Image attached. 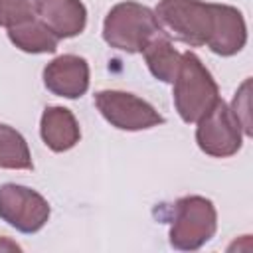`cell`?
<instances>
[{"label":"cell","mask_w":253,"mask_h":253,"mask_svg":"<svg viewBox=\"0 0 253 253\" xmlns=\"http://www.w3.org/2000/svg\"><path fill=\"white\" fill-rule=\"evenodd\" d=\"M247 43V26L243 14L229 4H219L215 32L208 43V47L221 57L235 55Z\"/></svg>","instance_id":"8fae6325"},{"label":"cell","mask_w":253,"mask_h":253,"mask_svg":"<svg viewBox=\"0 0 253 253\" xmlns=\"http://www.w3.org/2000/svg\"><path fill=\"white\" fill-rule=\"evenodd\" d=\"M231 113L235 115V119L239 121L243 134L251 136V121H249V79L243 81V85L235 91L233 103H231Z\"/></svg>","instance_id":"2e32d148"},{"label":"cell","mask_w":253,"mask_h":253,"mask_svg":"<svg viewBox=\"0 0 253 253\" xmlns=\"http://www.w3.org/2000/svg\"><path fill=\"white\" fill-rule=\"evenodd\" d=\"M49 213V204L40 192L20 184L0 186V219L14 229L36 233L47 223Z\"/></svg>","instance_id":"52a82bcc"},{"label":"cell","mask_w":253,"mask_h":253,"mask_svg":"<svg viewBox=\"0 0 253 253\" xmlns=\"http://www.w3.org/2000/svg\"><path fill=\"white\" fill-rule=\"evenodd\" d=\"M217 229V211L211 200L204 196H186L176 200L170 221V245L180 251H196L206 245Z\"/></svg>","instance_id":"277c9868"},{"label":"cell","mask_w":253,"mask_h":253,"mask_svg":"<svg viewBox=\"0 0 253 253\" xmlns=\"http://www.w3.org/2000/svg\"><path fill=\"white\" fill-rule=\"evenodd\" d=\"M243 128L231 109L219 99L200 121L196 128V142L202 152L213 158H227L239 152Z\"/></svg>","instance_id":"8992f818"},{"label":"cell","mask_w":253,"mask_h":253,"mask_svg":"<svg viewBox=\"0 0 253 253\" xmlns=\"http://www.w3.org/2000/svg\"><path fill=\"white\" fill-rule=\"evenodd\" d=\"M95 107L119 130H146L164 123V117L144 99L117 89L95 93Z\"/></svg>","instance_id":"5b68a950"},{"label":"cell","mask_w":253,"mask_h":253,"mask_svg":"<svg viewBox=\"0 0 253 253\" xmlns=\"http://www.w3.org/2000/svg\"><path fill=\"white\" fill-rule=\"evenodd\" d=\"M172 99L184 123H198L219 101L215 79L206 69L202 59L192 51L182 53L180 67L174 77Z\"/></svg>","instance_id":"7a4b0ae2"},{"label":"cell","mask_w":253,"mask_h":253,"mask_svg":"<svg viewBox=\"0 0 253 253\" xmlns=\"http://www.w3.org/2000/svg\"><path fill=\"white\" fill-rule=\"evenodd\" d=\"M144 61L150 69V73L162 81V83H174V77L180 67L182 53L172 45V38L164 32L158 30L142 47Z\"/></svg>","instance_id":"7c38bea8"},{"label":"cell","mask_w":253,"mask_h":253,"mask_svg":"<svg viewBox=\"0 0 253 253\" xmlns=\"http://www.w3.org/2000/svg\"><path fill=\"white\" fill-rule=\"evenodd\" d=\"M36 18V8L30 0H0V26L14 28Z\"/></svg>","instance_id":"9a60e30c"},{"label":"cell","mask_w":253,"mask_h":253,"mask_svg":"<svg viewBox=\"0 0 253 253\" xmlns=\"http://www.w3.org/2000/svg\"><path fill=\"white\" fill-rule=\"evenodd\" d=\"M40 134L45 146L53 152L69 150L81 138V130H79V123L75 115L69 109L57 107V105L47 107L43 111L42 121H40Z\"/></svg>","instance_id":"30bf717a"},{"label":"cell","mask_w":253,"mask_h":253,"mask_svg":"<svg viewBox=\"0 0 253 253\" xmlns=\"http://www.w3.org/2000/svg\"><path fill=\"white\" fill-rule=\"evenodd\" d=\"M43 85L57 97L77 99L89 89V63L81 55L65 53L43 67Z\"/></svg>","instance_id":"ba28073f"},{"label":"cell","mask_w":253,"mask_h":253,"mask_svg":"<svg viewBox=\"0 0 253 253\" xmlns=\"http://www.w3.org/2000/svg\"><path fill=\"white\" fill-rule=\"evenodd\" d=\"M0 251H22V247L8 237H0Z\"/></svg>","instance_id":"e0dca14e"},{"label":"cell","mask_w":253,"mask_h":253,"mask_svg":"<svg viewBox=\"0 0 253 253\" xmlns=\"http://www.w3.org/2000/svg\"><path fill=\"white\" fill-rule=\"evenodd\" d=\"M0 168L6 170H32V154L26 138L12 126L0 123Z\"/></svg>","instance_id":"5bb4252c"},{"label":"cell","mask_w":253,"mask_h":253,"mask_svg":"<svg viewBox=\"0 0 253 253\" xmlns=\"http://www.w3.org/2000/svg\"><path fill=\"white\" fill-rule=\"evenodd\" d=\"M217 10L219 4L204 0H160L154 16L170 38L200 47L208 45L215 32Z\"/></svg>","instance_id":"6da1fadb"},{"label":"cell","mask_w":253,"mask_h":253,"mask_svg":"<svg viewBox=\"0 0 253 253\" xmlns=\"http://www.w3.org/2000/svg\"><path fill=\"white\" fill-rule=\"evenodd\" d=\"M158 30L162 28L154 10L138 2H121L109 10L103 22V40L115 49L138 53Z\"/></svg>","instance_id":"3957f363"},{"label":"cell","mask_w":253,"mask_h":253,"mask_svg":"<svg viewBox=\"0 0 253 253\" xmlns=\"http://www.w3.org/2000/svg\"><path fill=\"white\" fill-rule=\"evenodd\" d=\"M36 16L59 38H75L87 26V8L81 0H34Z\"/></svg>","instance_id":"9c48e42d"},{"label":"cell","mask_w":253,"mask_h":253,"mask_svg":"<svg viewBox=\"0 0 253 253\" xmlns=\"http://www.w3.org/2000/svg\"><path fill=\"white\" fill-rule=\"evenodd\" d=\"M8 38L18 49L26 53H53L59 43V38L38 16L8 28Z\"/></svg>","instance_id":"4fadbf2b"}]
</instances>
